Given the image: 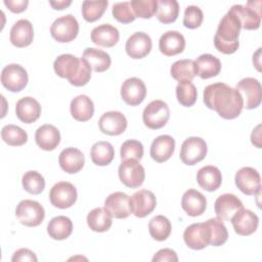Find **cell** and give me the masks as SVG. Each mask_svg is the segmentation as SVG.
I'll use <instances>...</instances> for the list:
<instances>
[{"instance_id":"603a6c76","label":"cell","mask_w":262,"mask_h":262,"mask_svg":"<svg viewBox=\"0 0 262 262\" xmlns=\"http://www.w3.org/2000/svg\"><path fill=\"white\" fill-rule=\"evenodd\" d=\"M175 150V139L167 134L156 137L150 145V157L158 163L168 161Z\"/></svg>"},{"instance_id":"4dcf8cb0","label":"cell","mask_w":262,"mask_h":262,"mask_svg":"<svg viewBox=\"0 0 262 262\" xmlns=\"http://www.w3.org/2000/svg\"><path fill=\"white\" fill-rule=\"evenodd\" d=\"M72 117L79 122L90 120L94 114L93 101L87 95H78L72 99L70 104Z\"/></svg>"},{"instance_id":"7c38bea8","label":"cell","mask_w":262,"mask_h":262,"mask_svg":"<svg viewBox=\"0 0 262 262\" xmlns=\"http://www.w3.org/2000/svg\"><path fill=\"white\" fill-rule=\"evenodd\" d=\"M186 246L192 250H202L210 245L211 230L207 222L193 223L187 226L183 232Z\"/></svg>"},{"instance_id":"3957f363","label":"cell","mask_w":262,"mask_h":262,"mask_svg":"<svg viewBox=\"0 0 262 262\" xmlns=\"http://www.w3.org/2000/svg\"><path fill=\"white\" fill-rule=\"evenodd\" d=\"M242 26L236 15L228 10L221 18L217 32L214 36V45L216 49L223 54L234 53L238 46V36Z\"/></svg>"},{"instance_id":"836d02e7","label":"cell","mask_w":262,"mask_h":262,"mask_svg":"<svg viewBox=\"0 0 262 262\" xmlns=\"http://www.w3.org/2000/svg\"><path fill=\"white\" fill-rule=\"evenodd\" d=\"M73 231V222L69 217L56 216L53 217L47 225V233L49 236L56 241L68 238Z\"/></svg>"},{"instance_id":"4fadbf2b","label":"cell","mask_w":262,"mask_h":262,"mask_svg":"<svg viewBox=\"0 0 262 262\" xmlns=\"http://www.w3.org/2000/svg\"><path fill=\"white\" fill-rule=\"evenodd\" d=\"M236 90L241 93L244 100V106L246 108L253 110L260 105L262 99V88L257 79L251 77L242 79L236 85Z\"/></svg>"},{"instance_id":"d6986e66","label":"cell","mask_w":262,"mask_h":262,"mask_svg":"<svg viewBox=\"0 0 262 262\" xmlns=\"http://www.w3.org/2000/svg\"><path fill=\"white\" fill-rule=\"evenodd\" d=\"M151 39L144 32H136L132 34L126 41L125 49L127 54L134 59L145 57L151 50Z\"/></svg>"},{"instance_id":"7bdbcfd3","label":"cell","mask_w":262,"mask_h":262,"mask_svg":"<svg viewBox=\"0 0 262 262\" xmlns=\"http://www.w3.org/2000/svg\"><path fill=\"white\" fill-rule=\"evenodd\" d=\"M107 5L108 2L106 0L84 1L82 3V15L86 21L93 23L101 17Z\"/></svg>"},{"instance_id":"d4e9b609","label":"cell","mask_w":262,"mask_h":262,"mask_svg":"<svg viewBox=\"0 0 262 262\" xmlns=\"http://www.w3.org/2000/svg\"><path fill=\"white\" fill-rule=\"evenodd\" d=\"M185 39L177 31H167L159 40V49L166 56H174L183 52Z\"/></svg>"},{"instance_id":"5bb4252c","label":"cell","mask_w":262,"mask_h":262,"mask_svg":"<svg viewBox=\"0 0 262 262\" xmlns=\"http://www.w3.org/2000/svg\"><path fill=\"white\" fill-rule=\"evenodd\" d=\"M234 182L245 194L252 195L261 191V177L259 172L252 167H243L236 173Z\"/></svg>"},{"instance_id":"6da1fadb","label":"cell","mask_w":262,"mask_h":262,"mask_svg":"<svg viewBox=\"0 0 262 262\" xmlns=\"http://www.w3.org/2000/svg\"><path fill=\"white\" fill-rule=\"evenodd\" d=\"M204 102L210 110L226 120L238 117L244 107V100L236 88L225 83H213L204 89Z\"/></svg>"},{"instance_id":"ac0fdd59","label":"cell","mask_w":262,"mask_h":262,"mask_svg":"<svg viewBox=\"0 0 262 262\" xmlns=\"http://www.w3.org/2000/svg\"><path fill=\"white\" fill-rule=\"evenodd\" d=\"M234 231L239 235H250L257 230L259 217L251 210L242 208L230 219Z\"/></svg>"},{"instance_id":"816d5d0a","label":"cell","mask_w":262,"mask_h":262,"mask_svg":"<svg viewBox=\"0 0 262 262\" xmlns=\"http://www.w3.org/2000/svg\"><path fill=\"white\" fill-rule=\"evenodd\" d=\"M5 6L14 13L23 12L27 9L29 1L28 0H4Z\"/></svg>"},{"instance_id":"7a4b0ae2","label":"cell","mask_w":262,"mask_h":262,"mask_svg":"<svg viewBox=\"0 0 262 262\" xmlns=\"http://www.w3.org/2000/svg\"><path fill=\"white\" fill-rule=\"evenodd\" d=\"M53 69L58 77L68 79L72 85L77 87L86 85L91 78L92 69L88 61L70 53L57 56L53 62Z\"/></svg>"},{"instance_id":"d590c367","label":"cell","mask_w":262,"mask_h":262,"mask_svg":"<svg viewBox=\"0 0 262 262\" xmlns=\"http://www.w3.org/2000/svg\"><path fill=\"white\" fill-rule=\"evenodd\" d=\"M170 73L171 76L178 82L191 81L198 75V70L194 60L180 59L171 66Z\"/></svg>"},{"instance_id":"8fae6325","label":"cell","mask_w":262,"mask_h":262,"mask_svg":"<svg viewBox=\"0 0 262 262\" xmlns=\"http://www.w3.org/2000/svg\"><path fill=\"white\" fill-rule=\"evenodd\" d=\"M77 189L68 181H60L55 183L49 192L50 203L59 209H68L72 207L77 201Z\"/></svg>"},{"instance_id":"b9f144b4","label":"cell","mask_w":262,"mask_h":262,"mask_svg":"<svg viewBox=\"0 0 262 262\" xmlns=\"http://www.w3.org/2000/svg\"><path fill=\"white\" fill-rule=\"evenodd\" d=\"M206 222L208 223L211 230L210 245L213 247H219L225 244L228 238V232L223 221L218 217H216V218H211Z\"/></svg>"},{"instance_id":"8992f818","label":"cell","mask_w":262,"mask_h":262,"mask_svg":"<svg viewBox=\"0 0 262 262\" xmlns=\"http://www.w3.org/2000/svg\"><path fill=\"white\" fill-rule=\"evenodd\" d=\"M79 33V23L72 14H66L56 18L51 27L50 34L57 42L68 43L73 41Z\"/></svg>"},{"instance_id":"ba28073f","label":"cell","mask_w":262,"mask_h":262,"mask_svg":"<svg viewBox=\"0 0 262 262\" xmlns=\"http://www.w3.org/2000/svg\"><path fill=\"white\" fill-rule=\"evenodd\" d=\"M207 150V143L203 138L196 136L188 137L181 144L180 160L185 165H195L206 158Z\"/></svg>"},{"instance_id":"277c9868","label":"cell","mask_w":262,"mask_h":262,"mask_svg":"<svg viewBox=\"0 0 262 262\" xmlns=\"http://www.w3.org/2000/svg\"><path fill=\"white\" fill-rule=\"evenodd\" d=\"M170 118V110L168 104L161 100L156 99L150 101L143 110L142 120L144 125L152 130L164 127Z\"/></svg>"},{"instance_id":"484cf974","label":"cell","mask_w":262,"mask_h":262,"mask_svg":"<svg viewBox=\"0 0 262 262\" xmlns=\"http://www.w3.org/2000/svg\"><path fill=\"white\" fill-rule=\"evenodd\" d=\"M58 163L60 168L69 173H78L85 164V158L83 152L76 147H67L59 154Z\"/></svg>"},{"instance_id":"e0dca14e","label":"cell","mask_w":262,"mask_h":262,"mask_svg":"<svg viewBox=\"0 0 262 262\" xmlns=\"http://www.w3.org/2000/svg\"><path fill=\"white\" fill-rule=\"evenodd\" d=\"M126 117L118 111H111L104 113L98 121V127L103 134L117 136L122 134L127 128Z\"/></svg>"},{"instance_id":"d6a6232c","label":"cell","mask_w":262,"mask_h":262,"mask_svg":"<svg viewBox=\"0 0 262 262\" xmlns=\"http://www.w3.org/2000/svg\"><path fill=\"white\" fill-rule=\"evenodd\" d=\"M198 75L202 79H209L216 77L221 71V61L215 55L205 53L200 55L195 60Z\"/></svg>"},{"instance_id":"74e56055","label":"cell","mask_w":262,"mask_h":262,"mask_svg":"<svg viewBox=\"0 0 262 262\" xmlns=\"http://www.w3.org/2000/svg\"><path fill=\"white\" fill-rule=\"evenodd\" d=\"M171 230L172 225L170 220L163 215L155 216L148 223V231L150 236L159 242L167 239L171 233Z\"/></svg>"},{"instance_id":"52a82bcc","label":"cell","mask_w":262,"mask_h":262,"mask_svg":"<svg viewBox=\"0 0 262 262\" xmlns=\"http://www.w3.org/2000/svg\"><path fill=\"white\" fill-rule=\"evenodd\" d=\"M119 178L121 182L130 188L139 187L145 178V171L138 160H123L119 166Z\"/></svg>"},{"instance_id":"f5cc1de1","label":"cell","mask_w":262,"mask_h":262,"mask_svg":"<svg viewBox=\"0 0 262 262\" xmlns=\"http://www.w3.org/2000/svg\"><path fill=\"white\" fill-rule=\"evenodd\" d=\"M260 128H261V125L259 124L252 132L251 134V141L252 143L257 146L258 148H261V132H260Z\"/></svg>"},{"instance_id":"f546056e","label":"cell","mask_w":262,"mask_h":262,"mask_svg":"<svg viewBox=\"0 0 262 262\" xmlns=\"http://www.w3.org/2000/svg\"><path fill=\"white\" fill-rule=\"evenodd\" d=\"M198 184L207 191L218 189L222 183V175L220 170L212 165L202 167L196 173Z\"/></svg>"},{"instance_id":"8d00e7d4","label":"cell","mask_w":262,"mask_h":262,"mask_svg":"<svg viewBox=\"0 0 262 262\" xmlns=\"http://www.w3.org/2000/svg\"><path fill=\"white\" fill-rule=\"evenodd\" d=\"M90 157L93 164L97 166H106L114 160L115 150L108 141H97L91 147Z\"/></svg>"},{"instance_id":"ffe728a7","label":"cell","mask_w":262,"mask_h":262,"mask_svg":"<svg viewBox=\"0 0 262 262\" xmlns=\"http://www.w3.org/2000/svg\"><path fill=\"white\" fill-rule=\"evenodd\" d=\"M132 214L138 218H143L149 215L157 206L156 195L147 189H140L134 192L131 196Z\"/></svg>"},{"instance_id":"2e32d148","label":"cell","mask_w":262,"mask_h":262,"mask_svg":"<svg viewBox=\"0 0 262 262\" xmlns=\"http://www.w3.org/2000/svg\"><path fill=\"white\" fill-rule=\"evenodd\" d=\"M104 208L117 219L127 218L132 214L131 196L122 191L113 192L105 199Z\"/></svg>"},{"instance_id":"1f68e13d","label":"cell","mask_w":262,"mask_h":262,"mask_svg":"<svg viewBox=\"0 0 262 262\" xmlns=\"http://www.w3.org/2000/svg\"><path fill=\"white\" fill-rule=\"evenodd\" d=\"M87 224L92 231H107L113 224V216L105 208H94L87 215Z\"/></svg>"},{"instance_id":"7dc6e473","label":"cell","mask_w":262,"mask_h":262,"mask_svg":"<svg viewBox=\"0 0 262 262\" xmlns=\"http://www.w3.org/2000/svg\"><path fill=\"white\" fill-rule=\"evenodd\" d=\"M112 12H113V16L122 24H130L136 18V16L132 11L130 2L128 1L115 3L113 5Z\"/></svg>"},{"instance_id":"44dd1931","label":"cell","mask_w":262,"mask_h":262,"mask_svg":"<svg viewBox=\"0 0 262 262\" xmlns=\"http://www.w3.org/2000/svg\"><path fill=\"white\" fill-rule=\"evenodd\" d=\"M242 208H244L242 201L232 193L219 195L214 204L215 213L222 221H230L232 216Z\"/></svg>"},{"instance_id":"ab89813d","label":"cell","mask_w":262,"mask_h":262,"mask_svg":"<svg viewBox=\"0 0 262 262\" xmlns=\"http://www.w3.org/2000/svg\"><path fill=\"white\" fill-rule=\"evenodd\" d=\"M1 137L5 143L11 146H20L28 141L27 132L12 124L5 125L1 130Z\"/></svg>"},{"instance_id":"83f0119b","label":"cell","mask_w":262,"mask_h":262,"mask_svg":"<svg viewBox=\"0 0 262 262\" xmlns=\"http://www.w3.org/2000/svg\"><path fill=\"white\" fill-rule=\"evenodd\" d=\"M37 145L43 150H53L60 142L59 130L50 124L40 126L35 133Z\"/></svg>"},{"instance_id":"4316f807","label":"cell","mask_w":262,"mask_h":262,"mask_svg":"<svg viewBox=\"0 0 262 262\" xmlns=\"http://www.w3.org/2000/svg\"><path fill=\"white\" fill-rule=\"evenodd\" d=\"M16 117L26 124L37 121L41 115L40 103L31 96L20 98L15 104Z\"/></svg>"},{"instance_id":"11a10c76","label":"cell","mask_w":262,"mask_h":262,"mask_svg":"<svg viewBox=\"0 0 262 262\" xmlns=\"http://www.w3.org/2000/svg\"><path fill=\"white\" fill-rule=\"evenodd\" d=\"M260 52H261V48H258L257 52L253 55V63L256 66V68H257V70H258V71H260V63H259V62H257V61H256V59H257V60H259V59H260V57H259V56H260Z\"/></svg>"},{"instance_id":"f907efd6","label":"cell","mask_w":262,"mask_h":262,"mask_svg":"<svg viewBox=\"0 0 262 262\" xmlns=\"http://www.w3.org/2000/svg\"><path fill=\"white\" fill-rule=\"evenodd\" d=\"M177 262L178 261V257L177 254L174 250L172 249H161L159 250L155 256L152 257V262Z\"/></svg>"},{"instance_id":"f6af8a7d","label":"cell","mask_w":262,"mask_h":262,"mask_svg":"<svg viewBox=\"0 0 262 262\" xmlns=\"http://www.w3.org/2000/svg\"><path fill=\"white\" fill-rule=\"evenodd\" d=\"M130 5L136 17L150 18L157 12L158 0H132Z\"/></svg>"},{"instance_id":"f35d334b","label":"cell","mask_w":262,"mask_h":262,"mask_svg":"<svg viewBox=\"0 0 262 262\" xmlns=\"http://www.w3.org/2000/svg\"><path fill=\"white\" fill-rule=\"evenodd\" d=\"M179 14V4L176 0H158L156 15L163 24L175 21Z\"/></svg>"},{"instance_id":"f1b7e54d","label":"cell","mask_w":262,"mask_h":262,"mask_svg":"<svg viewBox=\"0 0 262 262\" xmlns=\"http://www.w3.org/2000/svg\"><path fill=\"white\" fill-rule=\"evenodd\" d=\"M120 38L118 29L110 24H101L91 31V41L102 47L115 46Z\"/></svg>"},{"instance_id":"681fc988","label":"cell","mask_w":262,"mask_h":262,"mask_svg":"<svg viewBox=\"0 0 262 262\" xmlns=\"http://www.w3.org/2000/svg\"><path fill=\"white\" fill-rule=\"evenodd\" d=\"M12 262H24V261H30V262H37L38 258L35 255V253L33 251H31L30 249H26V248H21L16 250L13 253V256L11 258Z\"/></svg>"},{"instance_id":"e575fe53","label":"cell","mask_w":262,"mask_h":262,"mask_svg":"<svg viewBox=\"0 0 262 262\" xmlns=\"http://www.w3.org/2000/svg\"><path fill=\"white\" fill-rule=\"evenodd\" d=\"M82 57L88 61L91 69L96 73H102L106 71L112 63L110 54L97 48H86L83 52Z\"/></svg>"},{"instance_id":"c3c4849f","label":"cell","mask_w":262,"mask_h":262,"mask_svg":"<svg viewBox=\"0 0 262 262\" xmlns=\"http://www.w3.org/2000/svg\"><path fill=\"white\" fill-rule=\"evenodd\" d=\"M204 19L202 9L196 5H188L184 10L183 25L188 29L199 28Z\"/></svg>"},{"instance_id":"db71d44e","label":"cell","mask_w":262,"mask_h":262,"mask_svg":"<svg viewBox=\"0 0 262 262\" xmlns=\"http://www.w3.org/2000/svg\"><path fill=\"white\" fill-rule=\"evenodd\" d=\"M72 1L71 0H60V1H49V4L54 8V9H58L61 10L66 7H68L69 5H71Z\"/></svg>"},{"instance_id":"ee69618b","label":"cell","mask_w":262,"mask_h":262,"mask_svg":"<svg viewBox=\"0 0 262 262\" xmlns=\"http://www.w3.org/2000/svg\"><path fill=\"white\" fill-rule=\"evenodd\" d=\"M21 183L26 191L31 194H39L45 187L44 177L37 171H28L23 175Z\"/></svg>"},{"instance_id":"cb8c5ba5","label":"cell","mask_w":262,"mask_h":262,"mask_svg":"<svg viewBox=\"0 0 262 262\" xmlns=\"http://www.w3.org/2000/svg\"><path fill=\"white\" fill-rule=\"evenodd\" d=\"M181 207L188 216H201L207 208L206 196L196 189H187L181 200Z\"/></svg>"},{"instance_id":"5b68a950","label":"cell","mask_w":262,"mask_h":262,"mask_svg":"<svg viewBox=\"0 0 262 262\" xmlns=\"http://www.w3.org/2000/svg\"><path fill=\"white\" fill-rule=\"evenodd\" d=\"M15 216L23 225L35 227L44 220L45 211L40 203L33 200H24L16 206Z\"/></svg>"},{"instance_id":"7402d4cb","label":"cell","mask_w":262,"mask_h":262,"mask_svg":"<svg viewBox=\"0 0 262 262\" xmlns=\"http://www.w3.org/2000/svg\"><path fill=\"white\" fill-rule=\"evenodd\" d=\"M34 38L33 25L28 19H18L10 29L9 40L12 45L18 48L29 46Z\"/></svg>"},{"instance_id":"60d3db41","label":"cell","mask_w":262,"mask_h":262,"mask_svg":"<svg viewBox=\"0 0 262 262\" xmlns=\"http://www.w3.org/2000/svg\"><path fill=\"white\" fill-rule=\"evenodd\" d=\"M176 97L178 102L183 106H191L198 98L195 86L190 81H181L176 86Z\"/></svg>"},{"instance_id":"bcb514c9","label":"cell","mask_w":262,"mask_h":262,"mask_svg":"<svg viewBox=\"0 0 262 262\" xmlns=\"http://www.w3.org/2000/svg\"><path fill=\"white\" fill-rule=\"evenodd\" d=\"M121 159H134V160H141L143 156V145L140 141L136 139H129L123 142L121 145Z\"/></svg>"},{"instance_id":"9c48e42d","label":"cell","mask_w":262,"mask_h":262,"mask_svg":"<svg viewBox=\"0 0 262 262\" xmlns=\"http://www.w3.org/2000/svg\"><path fill=\"white\" fill-rule=\"evenodd\" d=\"M260 4L255 6V1H248L247 5L234 4L229 9L238 18L242 28L245 30H257L261 24Z\"/></svg>"},{"instance_id":"9a60e30c","label":"cell","mask_w":262,"mask_h":262,"mask_svg":"<svg viewBox=\"0 0 262 262\" xmlns=\"http://www.w3.org/2000/svg\"><path fill=\"white\" fill-rule=\"evenodd\" d=\"M146 95V87L143 81L136 77L125 80L121 86V97L129 105L140 104Z\"/></svg>"},{"instance_id":"30bf717a","label":"cell","mask_w":262,"mask_h":262,"mask_svg":"<svg viewBox=\"0 0 262 262\" xmlns=\"http://www.w3.org/2000/svg\"><path fill=\"white\" fill-rule=\"evenodd\" d=\"M28 80L27 71L17 63L7 64L1 72V83L11 92L21 91L27 86Z\"/></svg>"}]
</instances>
